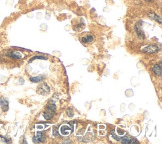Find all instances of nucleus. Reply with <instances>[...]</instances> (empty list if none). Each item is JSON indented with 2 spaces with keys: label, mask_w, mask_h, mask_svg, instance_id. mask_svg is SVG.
I'll use <instances>...</instances> for the list:
<instances>
[{
  "label": "nucleus",
  "mask_w": 162,
  "mask_h": 144,
  "mask_svg": "<svg viewBox=\"0 0 162 144\" xmlns=\"http://www.w3.org/2000/svg\"><path fill=\"white\" fill-rule=\"evenodd\" d=\"M55 112H56V104L53 100H50L47 103L46 109H45V111L43 112V117L45 118V120H50L54 116Z\"/></svg>",
  "instance_id": "obj_1"
},
{
  "label": "nucleus",
  "mask_w": 162,
  "mask_h": 144,
  "mask_svg": "<svg viewBox=\"0 0 162 144\" xmlns=\"http://www.w3.org/2000/svg\"><path fill=\"white\" fill-rule=\"evenodd\" d=\"M58 131H59V134L62 135V136H68V135H70L72 133L73 128L69 124H63L59 127Z\"/></svg>",
  "instance_id": "obj_2"
},
{
  "label": "nucleus",
  "mask_w": 162,
  "mask_h": 144,
  "mask_svg": "<svg viewBox=\"0 0 162 144\" xmlns=\"http://www.w3.org/2000/svg\"><path fill=\"white\" fill-rule=\"evenodd\" d=\"M141 51L146 54H154V53L158 52V51H160V48H159V46H157V45L151 44V45H147V46L143 47V48L141 49Z\"/></svg>",
  "instance_id": "obj_3"
},
{
  "label": "nucleus",
  "mask_w": 162,
  "mask_h": 144,
  "mask_svg": "<svg viewBox=\"0 0 162 144\" xmlns=\"http://www.w3.org/2000/svg\"><path fill=\"white\" fill-rule=\"evenodd\" d=\"M6 56L9 58H11V59H14V60H20V59H23L24 58L23 54H22L21 52H19V51H16V50L7 51V52H6Z\"/></svg>",
  "instance_id": "obj_4"
},
{
  "label": "nucleus",
  "mask_w": 162,
  "mask_h": 144,
  "mask_svg": "<svg viewBox=\"0 0 162 144\" xmlns=\"http://www.w3.org/2000/svg\"><path fill=\"white\" fill-rule=\"evenodd\" d=\"M141 26H142V21L137 22L134 26V30H135V32H136V34H137V36H138L139 39L144 40L145 39V34H144V31Z\"/></svg>",
  "instance_id": "obj_5"
},
{
  "label": "nucleus",
  "mask_w": 162,
  "mask_h": 144,
  "mask_svg": "<svg viewBox=\"0 0 162 144\" xmlns=\"http://www.w3.org/2000/svg\"><path fill=\"white\" fill-rule=\"evenodd\" d=\"M121 143L123 144H129V143H138V140H136L133 137L129 136V135H123V136L120 137L119 139Z\"/></svg>",
  "instance_id": "obj_6"
},
{
  "label": "nucleus",
  "mask_w": 162,
  "mask_h": 144,
  "mask_svg": "<svg viewBox=\"0 0 162 144\" xmlns=\"http://www.w3.org/2000/svg\"><path fill=\"white\" fill-rule=\"evenodd\" d=\"M32 141H33L34 143H42V142H44V141H45V136H44V134L42 133L41 131H37V132L35 133L34 136H33Z\"/></svg>",
  "instance_id": "obj_7"
},
{
  "label": "nucleus",
  "mask_w": 162,
  "mask_h": 144,
  "mask_svg": "<svg viewBox=\"0 0 162 144\" xmlns=\"http://www.w3.org/2000/svg\"><path fill=\"white\" fill-rule=\"evenodd\" d=\"M37 91H38V93L41 94V95H46V94H48L49 92H50V88H49V86L46 83H42V84L38 87Z\"/></svg>",
  "instance_id": "obj_8"
},
{
  "label": "nucleus",
  "mask_w": 162,
  "mask_h": 144,
  "mask_svg": "<svg viewBox=\"0 0 162 144\" xmlns=\"http://www.w3.org/2000/svg\"><path fill=\"white\" fill-rule=\"evenodd\" d=\"M152 72L155 76H161V63H156L154 66L152 67Z\"/></svg>",
  "instance_id": "obj_9"
},
{
  "label": "nucleus",
  "mask_w": 162,
  "mask_h": 144,
  "mask_svg": "<svg viewBox=\"0 0 162 144\" xmlns=\"http://www.w3.org/2000/svg\"><path fill=\"white\" fill-rule=\"evenodd\" d=\"M148 17H149L150 19L154 20V21L158 22V24H161L162 23V18H161V16H160V15H158V14H156V13L149 12V13H148Z\"/></svg>",
  "instance_id": "obj_10"
},
{
  "label": "nucleus",
  "mask_w": 162,
  "mask_h": 144,
  "mask_svg": "<svg viewBox=\"0 0 162 144\" xmlns=\"http://www.w3.org/2000/svg\"><path fill=\"white\" fill-rule=\"evenodd\" d=\"M94 39H95V38H94L93 35L88 34L86 36H83V37H81V42H82V43H85V44L92 43V42L94 41Z\"/></svg>",
  "instance_id": "obj_11"
},
{
  "label": "nucleus",
  "mask_w": 162,
  "mask_h": 144,
  "mask_svg": "<svg viewBox=\"0 0 162 144\" xmlns=\"http://www.w3.org/2000/svg\"><path fill=\"white\" fill-rule=\"evenodd\" d=\"M0 106H1L2 110H3L4 112H6L8 110L9 108V103H8V100L6 98L2 97L0 99Z\"/></svg>",
  "instance_id": "obj_12"
},
{
  "label": "nucleus",
  "mask_w": 162,
  "mask_h": 144,
  "mask_svg": "<svg viewBox=\"0 0 162 144\" xmlns=\"http://www.w3.org/2000/svg\"><path fill=\"white\" fill-rule=\"evenodd\" d=\"M130 132H131V134L133 135V136H136V135H138L139 132H140V128L137 125H132L131 128H130Z\"/></svg>",
  "instance_id": "obj_13"
},
{
  "label": "nucleus",
  "mask_w": 162,
  "mask_h": 144,
  "mask_svg": "<svg viewBox=\"0 0 162 144\" xmlns=\"http://www.w3.org/2000/svg\"><path fill=\"white\" fill-rule=\"evenodd\" d=\"M45 78V75H40V76H35V77H30V81L33 83H39L41 82Z\"/></svg>",
  "instance_id": "obj_14"
},
{
  "label": "nucleus",
  "mask_w": 162,
  "mask_h": 144,
  "mask_svg": "<svg viewBox=\"0 0 162 144\" xmlns=\"http://www.w3.org/2000/svg\"><path fill=\"white\" fill-rule=\"evenodd\" d=\"M36 59H48V57H47L46 55H36V56H34V57L33 58H31L30 60H29V63H31L32 61H34V60H36Z\"/></svg>",
  "instance_id": "obj_15"
},
{
  "label": "nucleus",
  "mask_w": 162,
  "mask_h": 144,
  "mask_svg": "<svg viewBox=\"0 0 162 144\" xmlns=\"http://www.w3.org/2000/svg\"><path fill=\"white\" fill-rule=\"evenodd\" d=\"M46 127H48V124L44 125V124H36L35 125V129L36 131H41L43 129H46Z\"/></svg>",
  "instance_id": "obj_16"
},
{
  "label": "nucleus",
  "mask_w": 162,
  "mask_h": 144,
  "mask_svg": "<svg viewBox=\"0 0 162 144\" xmlns=\"http://www.w3.org/2000/svg\"><path fill=\"white\" fill-rule=\"evenodd\" d=\"M115 133H116L117 135H118L119 137H121V136H123V135H125V130L121 129L120 127H116Z\"/></svg>",
  "instance_id": "obj_17"
},
{
  "label": "nucleus",
  "mask_w": 162,
  "mask_h": 144,
  "mask_svg": "<svg viewBox=\"0 0 162 144\" xmlns=\"http://www.w3.org/2000/svg\"><path fill=\"white\" fill-rule=\"evenodd\" d=\"M52 135L54 137H60L59 131L57 130V128H53V129H52Z\"/></svg>",
  "instance_id": "obj_18"
},
{
  "label": "nucleus",
  "mask_w": 162,
  "mask_h": 144,
  "mask_svg": "<svg viewBox=\"0 0 162 144\" xmlns=\"http://www.w3.org/2000/svg\"><path fill=\"white\" fill-rule=\"evenodd\" d=\"M66 114H67V116H69V117H73L74 116V112H73V110H72L71 108H69V109L66 110Z\"/></svg>",
  "instance_id": "obj_19"
},
{
  "label": "nucleus",
  "mask_w": 162,
  "mask_h": 144,
  "mask_svg": "<svg viewBox=\"0 0 162 144\" xmlns=\"http://www.w3.org/2000/svg\"><path fill=\"white\" fill-rule=\"evenodd\" d=\"M1 140L5 143H11V139L7 138V137H5V136H1Z\"/></svg>",
  "instance_id": "obj_20"
},
{
  "label": "nucleus",
  "mask_w": 162,
  "mask_h": 144,
  "mask_svg": "<svg viewBox=\"0 0 162 144\" xmlns=\"http://www.w3.org/2000/svg\"><path fill=\"white\" fill-rule=\"evenodd\" d=\"M106 134V131L105 129H98V135L99 136H103V135Z\"/></svg>",
  "instance_id": "obj_21"
},
{
  "label": "nucleus",
  "mask_w": 162,
  "mask_h": 144,
  "mask_svg": "<svg viewBox=\"0 0 162 144\" xmlns=\"http://www.w3.org/2000/svg\"><path fill=\"white\" fill-rule=\"evenodd\" d=\"M98 129H105V125L104 124H99Z\"/></svg>",
  "instance_id": "obj_22"
},
{
  "label": "nucleus",
  "mask_w": 162,
  "mask_h": 144,
  "mask_svg": "<svg viewBox=\"0 0 162 144\" xmlns=\"http://www.w3.org/2000/svg\"><path fill=\"white\" fill-rule=\"evenodd\" d=\"M146 2H153V1H155V0H145Z\"/></svg>",
  "instance_id": "obj_23"
}]
</instances>
